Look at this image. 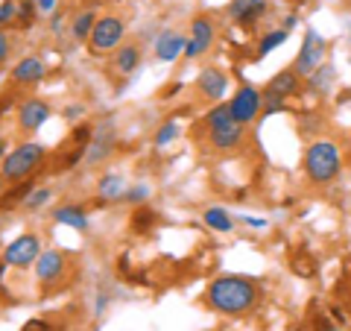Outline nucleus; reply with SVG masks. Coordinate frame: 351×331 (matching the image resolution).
I'll list each match as a JSON object with an SVG mask.
<instances>
[{"instance_id":"43","label":"nucleus","mask_w":351,"mask_h":331,"mask_svg":"<svg viewBox=\"0 0 351 331\" xmlns=\"http://www.w3.org/2000/svg\"><path fill=\"white\" fill-rule=\"evenodd\" d=\"M293 3H295V6H304V3H307V0H293Z\"/></svg>"},{"instance_id":"25","label":"nucleus","mask_w":351,"mask_h":331,"mask_svg":"<svg viewBox=\"0 0 351 331\" xmlns=\"http://www.w3.org/2000/svg\"><path fill=\"white\" fill-rule=\"evenodd\" d=\"M41 12L38 0H18V15H15V30H29L36 24V15Z\"/></svg>"},{"instance_id":"26","label":"nucleus","mask_w":351,"mask_h":331,"mask_svg":"<svg viewBox=\"0 0 351 331\" xmlns=\"http://www.w3.org/2000/svg\"><path fill=\"white\" fill-rule=\"evenodd\" d=\"M287 36H290V32L287 30H269L267 32V36H261V41H258V59H263V56H269V53L272 50H278L281 47V44L284 41H287Z\"/></svg>"},{"instance_id":"19","label":"nucleus","mask_w":351,"mask_h":331,"mask_svg":"<svg viewBox=\"0 0 351 331\" xmlns=\"http://www.w3.org/2000/svg\"><path fill=\"white\" fill-rule=\"evenodd\" d=\"M32 187H36V179H24V182H15L12 187H6V191L0 194V214H9V212H15L18 205L24 208L27 196L32 194Z\"/></svg>"},{"instance_id":"38","label":"nucleus","mask_w":351,"mask_h":331,"mask_svg":"<svg viewBox=\"0 0 351 331\" xmlns=\"http://www.w3.org/2000/svg\"><path fill=\"white\" fill-rule=\"evenodd\" d=\"M295 24H299V12H290V15H284V30H287V32H290Z\"/></svg>"},{"instance_id":"41","label":"nucleus","mask_w":351,"mask_h":331,"mask_svg":"<svg viewBox=\"0 0 351 331\" xmlns=\"http://www.w3.org/2000/svg\"><path fill=\"white\" fill-rule=\"evenodd\" d=\"M6 152H9V150H6V138H3V135H0V161H3V159H6Z\"/></svg>"},{"instance_id":"22","label":"nucleus","mask_w":351,"mask_h":331,"mask_svg":"<svg viewBox=\"0 0 351 331\" xmlns=\"http://www.w3.org/2000/svg\"><path fill=\"white\" fill-rule=\"evenodd\" d=\"M158 223H161V214L156 212V208H149V205H138L135 212H132V217H129V229L135 231V235H149Z\"/></svg>"},{"instance_id":"23","label":"nucleus","mask_w":351,"mask_h":331,"mask_svg":"<svg viewBox=\"0 0 351 331\" xmlns=\"http://www.w3.org/2000/svg\"><path fill=\"white\" fill-rule=\"evenodd\" d=\"M97 18H100V15H94L91 9H85V12L76 15V18L71 21V36H73V41L88 44V38H91V32H94Z\"/></svg>"},{"instance_id":"28","label":"nucleus","mask_w":351,"mask_h":331,"mask_svg":"<svg viewBox=\"0 0 351 331\" xmlns=\"http://www.w3.org/2000/svg\"><path fill=\"white\" fill-rule=\"evenodd\" d=\"M50 196H53V191L47 185H44V187H32V194L27 196V203H24V212H41V208L50 203Z\"/></svg>"},{"instance_id":"27","label":"nucleus","mask_w":351,"mask_h":331,"mask_svg":"<svg viewBox=\"0 0 351 331\" xmlns=\"http://www.w3.org/2000/svg\"><path fill=\"white\" fill-rule=\"evenodd\" d=\"M176 138H179V124H176V120H164V124L156 129V135H152V144L167 147V144H173Z\"/></svg>"},{"instance_id":"16","label":"nucleus","mask_w":351,"mask_h":331,"mask_svg":"<svg viewBox=\"0 0 351 331\" xmlns=\"http://www.w3.org/2000/svg\"><path fill=\"white\" fill-rule=\"evenodd\" d=\"M184 47H188V36L182 30H164L156 38V59L158 62H176L179 56H184Z\"/></svg>"},{"instance_id":"31","label":"nucleus","mask_w":351,"mask_h":331,"mask_svg":"<svg viewBox=\"0 0 351 331\" xmlns=\"http://www.w3.org/2000/svg\"><path fill=\"white\" fill-rule=\"evenodd\" d=\"M15 15H18V0H0V30L15 27Z\"/></svg>"},{"instance_id":"11","label":"nucleus","mask_w":351,"mask_h":331,"mask_svg":"<svg viewBox=\"0 0 351 331\" xmlns=\"http://www.w3.org/2000/svg\"><path fill=\"white\" fill-rule=\"evenodd\" d=\"M302 91H304V80L293 71V65H290V68L278 71L267 82V88H263V100H281V103H287L290 97H299Z\"/></svg>"},{"instance_id":"2","label":"nucleus","mask_w":351,"mask_h":331,"mask_svg":"<svg viewBox=\"0 0 351 331\" xmlns=\"http://www.w3.org/2000/svg\"><path fill=\"white\" fill-rule=\"evenodd\" d=\"M44 161H47V147L38 144V141H21V144L9 150L6 159L0 161V176L6 179V185L24 182L41 170Z\"/></svg>"},{"instance_id":"18","label":"nucleus","mask_w":351,"mask_h":331,"mask_svg":"<svg viewBox=\"0 0 351 331\" xmlns=\"http://www.w3.org/2000/svg\"><path fill=\"white\" fill-rule=\"evenodd\" d=\"M53 223H59V226H71L76 231H88V208L85 205H59V208H53Z\"/></svg>"},{"instance_id":"9","label":"nucleus","mask_w":351,"mask_h":331,"mask_svg":"<svg viewBox=\"0 0 351 331\" xmlns=\"http://www.w3.org/2000/svg\"><path fill=\"white\" fill-rule=\"evenodd\" d=\"M322 62H325V38L316 30H307L304 38H302L299 56L293 62V71L299 73L302 80H307L316 68H322Z\"/></svg>"},{"instance_id":"7","label":"nucleus","mask_w":351,"mask_h":331,"mask_svg":"<svg viewBox=\"0 0 351 331\" xmlns=\"http://www.w3.org/2000/svg\"><path fill=\"white\" fill-rule=\"evenodd\" d=\"M50 117H53V109L44 97H24L15 109V129L24 138H29V135H36Z\"/></svg>"},{"instance_id":"39","label":"nucleus","mask_w":351,"mask_h":331,"mask_svg":"<svg viewBox=\"0 0 351 331\" xmlns=\"http://www.w3.org/2000/svg\"><path fill=\"white\" fill-rule=\"evenodd\" d=\"M38 9L41 12H53V9H56V0H38Z\"/></svg>"},{"instance_id":"13","label":"nucleus","mask_w":351,"mask_h":331,"mask_svg":"<svg viewBox=\"0 0 351 331\" xmlns=\"http://www.w3.org/2000/svg\"><path fill=\"white\" fill-rule=\"evenodd\" d=\"M205 132H208L205 141L214 152H234L243 147V141H246V126L237 124V120H232V124H226V126L205 129Z\"/></svg>"},{"instance_id":"10","label":"nucleus","mask_w":351,"mask_h":331,"mask_svg":"<svg viewBox=\"0 0 351 331\" xmlns=\"http://www.w3.org/2000/svg\"><path fill=\"white\" fill-rule=\"evenodd\" d=\"M217 41V24L211 15H196L191 21V32H188V47H184V59H199Z\"/></svg>"},{"instance_id":"15","label":"nucleus","mask_w":351,"mask_h":331,"mask_svg":"<svg viewBox=\"0 0 351 331\" xmlns=\"http://www.w3.org/2000/svg\"><path fill=\"white\" fill-rule=\"evenodd\" d=\"M141 59H144V47H141V41L138 38H129V41H123L112 53V71L117 76H129L132 71H138Z\"/></svg>"},{"instance_id":"40","label":"nucleus","mask_w":351,"mask_h":331,"mask_svg":"<svg viewBox=\"0 0 351 331\" xmlns=\"http://www.w3.org/2000/svg\"><path fill=\"white\" fill-rule=\"evenodd\" d=\"M243 223H249V226H255V229H263V226H267V220H255V217H243Z\"/></svg>"},{"instance_id":"37","label":"nucleus","mask_w":351,"mask_h":331,"mask_svg":"<svg viewBox=\"0 0 351 331\" xmlns=\"http://www.w3.org/2000/svg\"><path fill=\"white\" fill-rule=\"evenodd\" d=\"M331 319H334L337 326H346V311L339 305H331Z\"/></svg>"},{"instance_id":"29","label":"nucleus","mask_w":351,"mask_h":331,"mask_svg":"<svg viewBox=\"0 0 351 331\" xmlns=\"http://www.w3.org/2000/svg\"><path fill=\"white\" fill-rule=\"evenodd\" d=\"M307 80H311L307 85H311L313 91H325V88L334 82V68H331V65H322V68H316L311 76H307Z\"/></svg>"},{"instance_id":"6","label":"nucleus","mask_w":351,"mask_h":331,"mask_svg":"<svg viewBox=\"0 0 351 331\" xmlns=\"http://www.w3.org/2000/svg\"><path fill=\"white\" fill-rule=\"evenodd\" d=\"M41 252H44L41 235H36V231H24V235H18L12 244H6V249H3V255H0V258L6 261V267L29 270V267H36V261H38Z\"/></svg>"},{"instance_id":"42","label":"nucleus","mask_w":351,"mask_h":331,"mask_svg":"<svg viewBox=\"0 0 351 331\" xmlns=\"http://www.w3.org/2000/svg\"><path fill=\"white\" fill-rule=\"evenodd\" d=\"M6 191V179H3V176H0V194H3Z\"/></svg>"},{"instance_id":"44","label":"nucleus","mask_w":351,"mask_h":331,"mask_svg":"<svg viewBox=\"0 0 351 331\" xmlns=\"http://www.w3.org/2000/svg\"><path fill=\"white\" fill-rule=\"evenodd\" d=\"M59 331H62V328H59Z\"/></svg>"},{"instance_id":"33","label":"nucleus","mask_w":351,"mask_h":331,"mask_svg":"<svg viewBox=\"0 0 351 331\" xmlns=\"http://www.w3.org/2000/svg\"><path fill=\"white\" fill-rule=\"evenodd\" d=\"M24 331H59L56 323H47V319H29L24 326Z\"/></svg>"},{"instance_id":"8","label":"nucleus","mask_w":351,"mask_h":331,"mask_svg":"<svg viewBox=\"0 0 351 331\" xmlns=\"http://www.w3.org/2000/svg\"><path fill=\"white\" fill-rule=\"evenodd\" d=\"M228 109H232V117L237 124H243V126L255 124L263 112V91H258V88L249 85V82L240 85L232 94V100H228Z\"/></svg>"},{"instance_id":"30","label":"nucleus","mask_w":351,"mask_h":331,"mask_svg":"<svg viewBox=\"0 0 351 331\" xmlns=\"http://www.w3.org/2000/svg\"><path fill=\"white\" fill-rule=\"evenodd\" d=\"M290 267H293V273H299V275H313L316 273V258H311L307 252H293Z\"/></svg>"},{"instance_id":"17","label":"nucleus","mask_w":351,"mask_h":331,"mask_svg":"<svg viewBox=\"0 0 351 331\" xmlns=\"http://www.w3.org/2000/svg\"><path fill=\"white\" fill-rule=\"evenodd\" d=\"M267 0H232L228 3V15L232 21H237L240 27H255L258 21L267 15Z\"/></svg>"},{"instance_id":"36","label":"nucleus","mask_w":351,"mask_h":331,"mask_svg":"<svg viewBox=\"0 0 351 331\" xmlns=\"http://www.w3.org/2000/svg\"><path fill=\"white\" fill-rule=\"evenodd\" d=\"M85 115V109L80 106V103H76V106H68V109H64V120H71V124H76V120H80Z\"/></svg>"},{"instance_id":"4","label":"nucleus","mask_w":351,"mask_h":331,"mask_svg":"<svg viewBox=\"0 0 351 331\" xmlns=\"http://www.w3.org/2000/svg\"><path fill=\"white\" fill-rule=\"evenodd\" d=\"M123 32H126V24L120 15H100L94 24L91 38H88V53L94 59L112 56L120 44H123Z\"/></svg>"},{"instance_id":"12","label":"nucleus","mask_w":351,"mask_h":331,"mask_svg":"<svg viewBox=\"0 0 351 331\" xmlns=\"http://www.w3.org/2000/svg\"><path fill=\"white\" fill-rule=\"evenodd\" d=\"M193 88H196V94H199L202 100L223 103L226 94H228V73L219 71V68H202L199 73H196Z\"/></svg>"},{"instance_id":"3","label":"nucleus","mask_w":351,"mask_h":331,"mask_svg":"<svg viewBox=\"0 0 351 331\" xmlns=\"http://www.w3.org/2000/svg\"><path fill=\"white\" fill-rule=\"evenodd\" d=\"M304 173L307 179H311L313 185H331L339 170H343V156H339V150L334 141H311L304 150Z\"/></svg>"},{"instance_id":"1","label":"nucleus","mask_w":351,"mask_h":331,"mask_svg":"<svg viewBox=\"0 0 351 331\" xmlns=\"http://www.w3.org/2000/svg\"><path fill=\"white\" fill-rule=\"evenodd\" d=\"M258 302H261L258 282L249 279V275H237V273L217 275L205 290V305L217 314H226V317L249 314Z\"/></svg>"},{"instance_id":"14","label":"nucleus","mask_w":351,"mask_h":331,"mask_svg":"<svg viewBox=\"0 0 351 331\" xmlns=\"http://www.w3.org/2000/svg\"><path fill=\"white\" fill-rule=\"evenodd\" d=\"M47 73V65H44L38 56H24L12 71H9V82L15 88H29V85H38Z\"/></svg>"},{"instance_id":"32","label":"nucleus","mask_w":351,"mask_h":331,"mask_svg":"<svg viewBox=\"0 0 351 331\" xmlns=\"http://www.w3.org/2000/svg\"><path fill=\"white\" fill-rule=\"evenodd\" d=\"M149 200V187L147 185H132L126 187V194H123V203L129 205H144Z\"/></svg>"},{"instance_id":"20","label":"nucleus","mask_w":351,"mask_h":331,"mask_svg":"<svg viewBox=\"0 0 351 331\" xmlns=\"http://www.w3.org/2000/svg\"><path fill=\"white\" fill-rule=\"evenodd\" d=\"M126 179L120 173H103L100 179H97V194H100V200L97 203H117V200H123V194H126Z\"/></svg>"},{"instance_id":"5","label":"nucleus","mask_w":351,"mask_h":331,"mask_svg":"<svg viewBox=\"0 0 351 331\" xmlns=\"http://www.w3.org/2000/svg\"><path fill=\"white\" fill-rule=\"evenodd\" d=\"M71 275V258L62 249H44L36 261V279L44 290H59V282H68Z\"/></svg>"},{"instance_id":"24","label":"nucleus","mask_w":351,"mask_h":331,"mask_svg":"<svg viewBox=\"0 0 351 331\" xmlns=\"http://www.w3.org/2000/svg\"><path fill=\"white\" fill-rule=\"evenodd\" d=\"M112 150H114V135H94L91 147H88V156H85V161L94 168V164H100L103 159L112 156Z\"/></svg>"},{"instance_id":"35","label":"nucleus","mask_w":351,"mask_h":331,"mask_svg":"<svg viewBox=\"0 0 351 331\" xmlns=\"http://www.w3.org/2000/svg\"><path fill=\"white\" fill-rule=\"evenodd\" d=\"M313 331H339L334 319H328V317H316L313 319Z\"/></svg>"},{"instance_id":"21","label":"nucleus","mask_w":351,"mask_h":331,"mask_svg":"<svg viewBox=\"0 0 351 331\" xmlns=\"http://www.w3.org/2000/svg\"><path fill=\"white\" fill-rule=\"evenodd\" d=\"M202 223L211 231H217V235H232L234 231V217L223 205H208L202 212Z\"/></svg>"},{"instance_id":"34","label":"nucleus","mask_w":351,"mask_h":331,"mask_svg":"<svg viewBox=\"0 0 351 331\" xmlns=\"http://www.w3.org/2000/svg\"><path fill=\"white\" fill-rule=\"evenodd\" d=\"M9 53H12V38H9L6 30H0V65L9 59Z\"/></svg>"}]
</instances>
